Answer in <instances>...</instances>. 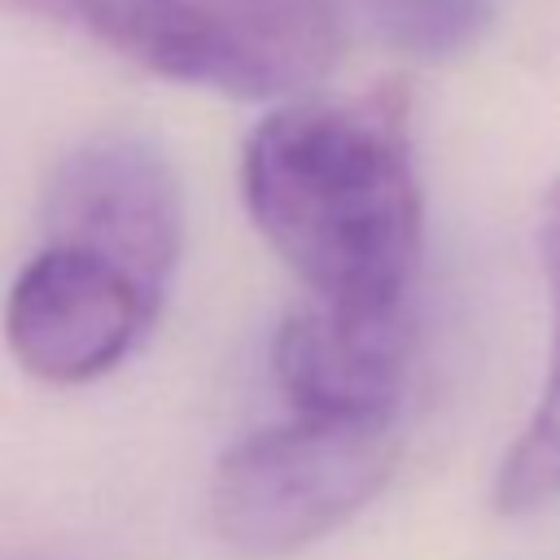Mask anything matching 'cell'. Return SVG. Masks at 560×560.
Wrapping results in <instances>:
<instances>
[{"instance_id": "52a82bcc", "label": "cell", "mask_w": 560, "mask_h": 560, "mask_svg": "<svg viewBox=\"0 0 560 560\" xmlns=\"http://www.w3.org/2000/svg\"><path fill=\"white\" fill-rule=\"evenodd\" d=\"M538 245H542V267L551 280L556 332H551V363L542 376V394L521 438L508 446L499 477H494V508L503 516H529L560 494V175L542 197Z\"/></svg>"}, {"instance_id": "7a4b0ae2", "label": "cell", "mask_w": 560, "mask_h": 560, "mask_svg": "<svg viewBox=\"0 0 560 560\" xmlns=\"http://www.w3.org/2000/svg\"><path fill=\"white\" fill-rule=\"evenodd\" d=\"M0 9L74 31L149 74L245 101L302 96L341 52L328 0H0Z\"/></svg>"}, {"instance_id": "8992f818", "label": "cell", "mask_w": 560, "mask_h": 560, "mask_svg": "<svg viewBox=\"0 0 560 560\" xmlns=\"http://www.w3.org/2000/svg\"><path fill=\"white\" fill-rule=\"evenodd\" d=\"M411 306H337L306 298L276 337V376L298 411H398L411 354Z\"/></svg>"}, {"instance_id": "6da1fadb", "label": "cell", "mask_w": 560, "mask_h": 560, "mask_svg": "<svg viewBox=\"0 0 560 560\" xmlns=\"http://www.w3.org/2000/svg\"><path fill=\"white\" fill-rule=\"evenodd\" d=\"M241 192L311 298L411 306L424 197L402 88L284 101L245 140Z\"/></svg>"}, {"instance_id": "3957f363", "label": "cell", "mask_w": 560, "mask_h": 560, "mask_svg": "<svg viewBox=\"0 0 560 560\" xmlns=\"http://www.w3.org/2000/svg\"><path fill=\"white\" fill-rule=\"evenodd\" d=\"M398 451V411H298L223 455L210 486L214 529L236 556H293L346 525L389 481Z\"/></svg>"}, {"instance_id": "277c9868", "label": "cell", "mask_w": 560, "mask_h": 560, "mask_svg": "<svg viewBox=\"0 0 560 560\" xmlns=\"http://www.w3.org/2000/svg\"><path fill=\"white\" fill-rule=\"evenodd\" d=\"M158 306L162 298L118 262L83 245L44 241L9 289L4 337L31 376L83 385L122 363Z\"/></svg>"}, {"instance_id": "ba28073f", "label": "cell", "mask_w": 560, "mask_h": 560, "mask_svg": "<svg viewBox=\"0 0 560 560\" xmlns=\"http://www.w3.org/2000/svg\"><path fill=\"white\" fill-rule=\"evenodd\" d=\"M359 13L394 52L446 61L486 35L494 0H359Z\"/></svg>"}, {"instance_id": "5b68a950", "label": "cell", "mask_w": 560, "mask_h": 560, "mask_svg": "<svg viewBox=\"0 0 560 560\" xmlns=\"http://www.w3.org/2000/svg\"><path fill=\"white\" fill-rule=\"evenodd\" d=\"M44 228L48 241L118 262L162 298L184 249L179 179L153 140L127 131L92 136L52 171Z\"/></svg>"}]
</instances>
